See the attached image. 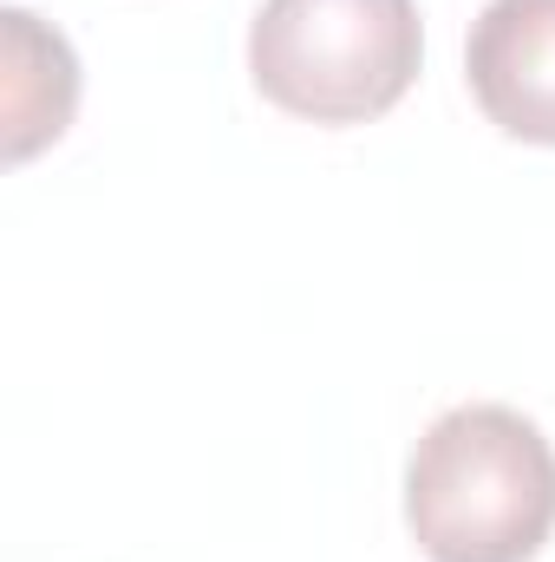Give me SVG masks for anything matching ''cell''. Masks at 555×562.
Wrapping results in <instances>:
<instances>
[{
    "label": "cell",
    "instance_id": "cell-1",
    "mask_svg": "<svg viewBox=\"0 0 555 562\" xmlns=\"http://www.w3.org/2000/svg\"><path fill=\"white\" fill-rule=\"evenodd\" d=\"M406 524L431 562H530L555 530V445L517 406H451L412 445Z\"/></svg>",
    "mask_w": 555,
    "mask_h": 562
},
{
    "label": "cell",
    "instance_id": "cell-2",
    "mask_svg": "<svg viewBox=\"0 0 555 562\" xmlns=\"http://www.w3.org/2000/svg\"><path fill=\"white\" fill-rule=\"evenodd\" d=\"M424 26L412 0H262L249 26L256 92L307 125H373L412 92Z\"/></svg>",
    "mask_w": 555,
    "mask_h": 562
},
{
    "label": "cell",
    "instance_id": "cell-3",
    "mask_svg": "<svg viewBox=\"0 0 555 562\" xmlns=\"http://www.w3.org/2000/svg\"><path fill=\"white\" fill-rule=\"evenodd\" d=\"M464 79L503 138L555 150V0H490L471 20Z\"/></svg>",
    "mask_w": 555,
    "mask_h": 562
},
{
    "label": "cell",
    "instance_id": "cell-4",
    "mask_svg": "<svg viewBox=\"0 0 555 562\" xmlns=\"http://www.w3.org/2000/svg\"><path fill=\"white\" fill-rule=\"evenodd\" d=\"M0 33H7V72H0V86H7V164H26L33 150L66 138L72 105H79V59H72L66 33L26 7H7Z\"/></svg>",
    "mask_w": 555,
    "mask_h": 562
}]
</instances>
